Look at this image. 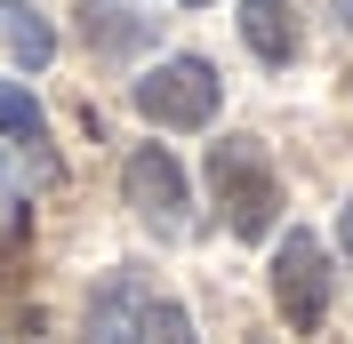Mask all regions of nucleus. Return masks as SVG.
Listing matches in <instances>:
<instances>
[{
	"label": "nucleus",
	"mask_w": 353,
	"mask_h": 344,
	"mask_svg": "<svg viewBox=\"0 0 353 344\" xmlns=\"http://www.w3.org/2000/svg\"><path fill=\"white\" fill-rule=\"evenodd\" d=\"M193 8H209V0H193Z\"/></svg>",
	"instance_id": "obj_13"
},
{
	"label": "nucleus",
	"mask_w": 353,
	"mask_h": 344,
	"mask_svg": "<svg viewBox=\"0 0 353 344\" xmlns=\"http://www.w3.org/2000/svg\"><path fill=\"white\" fill-rule=\"evenodd\" d=\"M241 41L257 65H289L297 56V17H289V0H241Z\"/></svg>",
	"instance_id": "obj_6"
},
{
	"label": "nucleus",
	"mask_w": 353,
	"mask_h": 344,
	"mask_svg": "<svg viewBox=\"0 0 353 344\" xmlns=\"http://www.w3.org/2000/svg\"><path fill=\"white\" fill-rule=\"evenodd\" d=\"M145 336V288L137 272H105L88 297V344H137Z\"/></svg>",
	"instance_id": "obj_5"
},
{
	"label": "nucleus",
	"mask_w": 353,
	"mask_h": 344,
	"mask_svg": "<svg viewBox=\"0 0 353 344\" xmlns=\"http://www.w3.org/2000/svg\"><path fill=\"white\" fill-rule=\"evenodd\" d=\"M337 248H345V264H353V200L337 208Z\"/></svg>",
	"instance_id": "obj_11"
},
{
	"label": "nucleus",
	"mask_w": 353,
	"mask_h": 344,
	"mask_svg": "<svg viewBox=\"0 0 353 344\" xmlns=\"http://www.w3.org/2000/svg\"><path fill=\"white\" fill-rule=\"evenodd\" d=\"M81 32H88V48H105V56H137V48L153 41V24L129 17V0H81Z\"/></svg>",
	"instance_id": "obj_8"
},
{
	"label": "nucleus",
	"mask_w": 353,
	"mask_h": 344,
	"mask_svg": "<svg viewBox=\"0 0 353 344\" xmlns=\"http://www.w3.org/2000/svg\"><path fill=\"white\" fill-rule=\"evenodd\" d=\"M0 41H8V56H17L24 72H48V56H57V24L32 8V0H0Z\"/></svg>",
	"instance_id": "obj_7"
},
{
	"label": "nucleus",
	"mask_w": 353,
	"mask_h": 344,
	"mask_svg": "<svg viewBox=\"0 0 353 344\" xmlns=\"http://www.w3.org/2000/svg\"><path fill=\"white\" fill-rule=\"evenodd\" d=\"M337 24H345V32H353V0H337Z\"/></svg>",
	"instance_id": "obj_12"
},
{
	"label": "nucleus",
	"mask_w": 353,
	"mask_h": 344,
	"mask_svg": "<svg viewBox=\"0 0 353 344\" xmlns=\"http://www.w3.org/2000/svg\"><path fill=\"white\" fill-rule=\"evenodd\" d=\"M0 136H17V152H41L48 144V112L24 80H0Z\"/></svg>",
	"instance_id": "obj_9"
},
{
	"label": "nucleus",
	"mask_w": 353,
	"mask_h": 344,
	"mask_svg": "<svg viewBox=\"0 0 353 344\" xmlns=\"http://www.w3.org/2000/svg\"><path fill=\"white\" fill-rule=\"evenodd\" d=\"M273 304H281V321L297 336L330 321V248L305 233V224H289V240L273 248Z\"/></svg>",
	"instance_id": "obj_3"
},
{
	"label": "nucleus",
	"mask_w": 353,
	"mask_h": 344,
	"mask_svg": "<svg viewBox=\"0 0 353 344\" xmlns=\"http://www.w3.org/2000/svg\"><path fill=\"white\" fill-rule=\"evenodd\" d=\"M137 344H201L193 336V312H185V304H145V336Z\"/></svg>",
	"instance_id": "obj_10"
},
{
	"label": "nucleus",
	"mask_w": 353,
	"mask_h": 344,
	"mask_svg": "<svg viewBox=\"0 0 353 344\" xmlns=\"http://www.w3.org/2000/svg\"><path fill=\"white\" fill-rule=\"evenodd\" d=\"M129 96H137V112L153 129H209L217 105H225V80H217L209 56H161L153 72L129 80Z\"/></svg>",
	"instance_id": "obj_2"
},
{
	"label": "nucleus",
	"mask_w": 353,
	"mask_h": 344,
	"mask_svg": "<svg viewBox=\"0 0 353 344\" xmlns=\"http://www.w3.org/2000/svg\"><path fill=\"white\" fill-rule=\"evenodd\" d=\"M209 193H217L225 224H233L241 240H265L273 216H281V176H273V160H265L257 136H225V144H209Z\"/></svg>",
	"instance_id": "obj_1"
},
{
	"label": "nucleus",
	"mask_w": 353,
	"mask_h": 344,
	"mask_svg": "<svg viewBox=\"0 0 353 344\" xmlns=\"http://www.w3.org/2000/svg\"><path fill=\"white\" fill-rule=\"evenodd\" d=\"M121 193H129V208L153 224L161 240H185V224H193V184H185V169L169 160V144H137L129 169H121Z\"/></svg>",
	"instance_id": "obj_4"
}]
</instances>
